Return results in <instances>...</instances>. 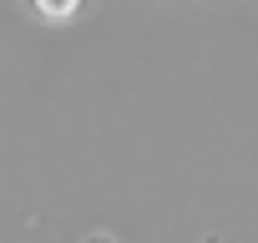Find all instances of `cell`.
I'll return each mask as SVG.
<instances>
[{"label":"cell","instance_id":"cell-1","mask_svg":"<svg viewBox=\"0 0 258 243\" xmlns=\"http://www.w3.org/2000/svg\"><path fill=\"white\" fill-rule=\"evenodd\" d=\"M81 243H116L111 233H101V228H91V233H81Z\"/></svg>","mask_w":258,"mask_h":243}]
</instances>
